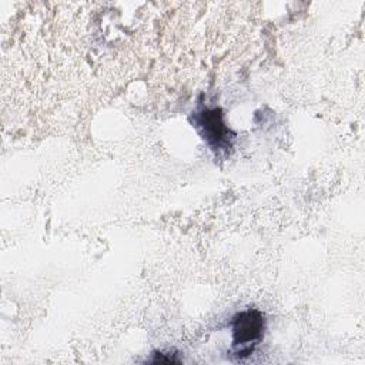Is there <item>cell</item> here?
Listing matches in <instances>:
<instances>
[{
    "instance_id": "6da1fadb",
    "label": "cell",
    "mask_w": 365,
    "mask_h": 365,
    "mask_svg": "<svg viewBox=\"0 0 365 365\" xmlns=\"http://www.w3.org/2000/svg\"><path fill=\"white\" fill-rule=\"evenodd\" d=\"M232 354L242 359L252 354L255 346L264 338L265 317L255 308L237 312L231 319Z\"/></svg>"
},
{
    "instance_id": "7a4b0ae2",
    "label": "cell",
    "mask_w": 365,
    "mask_h": 365,
    "mask_svg": "<svg viewBox=\"0 0 365 365\" xmlns=\"http://www.w3.org/2000/svg\"><path fill=\"white\" fill-rule=\"evenodd\" d=\"M191 123L215 155L227 153L232 147L235 134L228 128V125H225L221 108H208L201 106L192 113Z\"/></svg>"
},
{
    "instance_id": "3957f363",
    "label": "cell",
    "mask_w": 365,
    "mask_h": 365,
    "mask_svg": "<svg viewBox=\"0 0 365 365\" xmlns=\"http://www.w3.org/2000/svg\"><path fill=\"white\" fill-rule=\"evenodd\" d=\"M175 355V354H174ZM174 355H171L170 352H153V358H150L148 359V362H151V364H161V362H164V364H177V362H180V359L178 358H175Z\"/></svg>"
}]
</instances>
